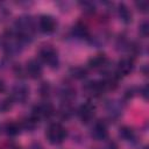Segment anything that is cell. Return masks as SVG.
Masks as SVG:
<instances>
[{"mask_svg":"<svg viewBox=\"0 0 149 149\" xmlns=\"http://www.w3.org/2000/svg\"><path fill=\"white\" fill-rule=\"evenodd\" d=\"M93 115H94V106L92 104L86 102V104L80 106V108H79V116H80L83 122L91 121Z\"/></svg>","mask_w":149,"mask_h":149,"instance_id":"7","label":"cell"},{"mask_svg":"<svg viewBox=\"0 0 149 149\" xmlns=\"http://www.w3.org/2000/svg\"><path fill=\"white\" fill-rule=\"evenodd\" d=\"M144 149H147V148H144Z\"/></svg>","mask_w":149,"mask_h":149,"instance_id":"22","label":"cell"},{"mask_svg":"<svg viewBox=\"0 0 149 149\" xmlns=\"http://www.w3.org/2000/svg\"><path fill=\"white\" fill-rule=\"evenodd\" d=\"M119 135H120L122 139L127 140V141H129V140H132V139L134 137V133H133V130H132L130 128H128V127H122V128H120Z\"/></svg>","mask_w":149,"mask_h":149,"instance_id":"15","label":"cell"},{"mask_svg":"<svg viewBox=\"0 0 149 149\" xmlns=\"http://www.w3.org/2000/svg\"><path fill=\"white\" fill-rule=\"evenodd\" d=\"M140 34L143 37H147L148 36V34H149V24H148L147 21L141 22V24H140Z\"/></svg>","mask_w":149,"mask_h":149,"instance_id":"17","label":"cell"},{"mask_svg":"<svg viewBox=\"0 0 149 149\" xmlns=\"http://www.w3.org/2000/svg\"><path fill=\"white\" fill-rule=\"evenodd\" d=\"M40 57L49 66L57 68V65H58V55H57V51H56L55 48H52L50 45H44L40 50Z\"/></svg>","mask_w":149,"mask_h":149,"instance_id":"2","label":"cell"},{"mask_svg":"<svg viewBox=\"0 0 149 149\" xmlns=\"http://www.w3.org/2000/svg\"><path fill=\"white\" fill-rule=\"evenodd\" d=\"M26 70H27V73L31 77V78H37L41 76L42 73V66L40 65V63L35 59H31L27 63V66H26Z\"/></svg>","mask_w":149,"mask_h":149,"instance_id":"9","label":"cell"},{"mask_svg":"<svg viewBox=\"0 0 149 149\" xmlns=\"http://www.w3.org/2000/svg\"><path fill=\"white\" fill-rule=\"evenodd\" d=\"M6 130H7V134L9 135H16L19 133V126L16 123H8L6 126Z\"/></svg>","mask_w":149,"mask_h":149,"instance_id":"16","label":"cell"},{"mask_svg":"<svg viewBox=\"0 0 149 149\" xmlns=\"http://www.w3.org/2000/svg\"><path fill=\"white\" fill-rule=\"evenodd\" d=\"M45 136L51 144H59L66 137V129L61 123H51L45 132Z\"/></svg>","mask_w":149,"mask_h":149,"instance_id":"1","label":"cell"},{"mask_svg":"<svg viewBox=\"0 0 149 149\" xmlns=\"http://www.w3.org/2000/svg\"><path fill=\"white\" fill-rule=\"evenodd\" d=\"M29 97V88L23 84H17L12 91V99L19 102H24Z\"/></svg>","mask_w":149,"mask_h":149,"instance_id":"3","label":"cell"},{"mask_svg":"<svg viewBox=\"0 0 149 149\" xmlns=\"http://www.w3.org/2000/svg\"><path fill=\"white\" fill-rule=\"evenodd\" d=\"M105 149H118V147H116V144L115 143H108L106 147H105Z\"/></svg>","mask_w":149,"mask_h":149,"instance_id":"19","label":"cell"},{"mask_svg":"<svg viewBox=\"0 0 149 149\" xmlns=\"http://www.w3.org/2000/svg\"><path fill=\"white\" fill-rule=\"evenodd\" d=\"M133 59L130 58H122L119 61L116 66V73L119 76H126L133 70Z\"/></svg>","mask_w":149,"mask_h":149,"instance_id":"8","label":"cell"},{"mask_svg":"<svg viewBox=\"0 0 149 149\" xmlns=\"http://www.w3.org/2000/svg\"><path fill=\"white\" fill-rule=\"evenodd\" d=\"M71 74H72V77L80 79V78H84L86 76V70L81 66H76V68L71 69Z\"/></svg>","mask_w":149,"mask_h":149,"instance_id":"14","label":"cell"},{"mask_svg":"<svg viewBox=\"0 0 149 149\" xmlns=\"http://www.w3.org/2000/svg\"><path fill=\"white\" fill-rule=\"evenodd\" d=\"M105 63H106V56L102 55V54L95 55V56H93L92 58H90V61H88L90 68H93V69L100 68V66H102Z\"/></svg>","mask_w":149,"mask_h":149,"instance_id":"11","label":"cell"},{"mask_svg":"<svg viewBox=\"0 0 149 149\" xmlns=\"http://www.w3.org/2000/svg\"><path fill=\"white\" fill-rule=\"evenodd\" d=\"M33 112H34L33 113V118L36 119V120H38L41 118H45V116H49L50 114H52L54 108H52V106L49 102H43V104L37 105L34 108Z\"/></svg>","mask_w":149,"mask_h":149,"instance_id":"4","label":"cell"},{"mask_svg":"<svg viewBox=\"0 0 149 149\" xmlns=\"http://www.w3.org/2000/svg\"><path fill=\"white\" fill-rule=\"evenodd\" d=\"M13 106V99L12 98H5L0 100V113L8 112Z\"/></svg>","mask_w":149,"mask_h":149,"instance_id":"13","label":"cell"},{"mask_svg":"<svg viewBox=\"0 0 149 149\" xmlns=\"http://www.w3.org/2000/svg\"><path fill=\"white\" fill-rule=\"evenodd\" d=\"M118 12H119V16H120V19H121L125 23H128V22L132 21V13H130V10L128 9V7H127L126 5L120 3V5H119V9H118Z\"/></svg>","mask_w":149,"mask_h":149,"instance_id":"10","label":"cell"},{"mask_svg":"<svg viewBox=\"0 0 149 149\" xmlns=\"http://www.w3.org/2000/svg\"><path fill=\"white\" fill-rule=\"evenodd\" d=\"M91 135L93 139H95L97 141H100V140H105L108 135V132H107V126L105 122L102 121H98L94 123L93 128H92V132H91Z\"/></svg>","mask_w":149,"mask_h":149,"instance_id":"5","label":"cell"},{"mask_svg":"<svg viewBox=\"0 0 149 149\" xmlns=\"http://www.w3.org/2000/svg\"><path fill=\"white\" fill-rule=\"evenodd\" d=\"M5 90V84H3V81L0 79V92H2Z\"/></svg>","mask_w":149,"mask_h":149,"instance_id":"20","label":"cell"},{"mask_svg":"<svg viewBox=\"0 0 149 149\" xmlns=\"http://www.w3.org/2000/svg\"><path fill=\"white\" fill-rule=\"evenodd\" d=\"M73 34H74L76 36H78V37H81V38H85V37L88 36V31H87L86 27L83 26V24H77V26H74V27H73Z\"/></svg>","mask_w":149,"mask_h":149,"instance_id":"12","label":"cell"},{"mask_svg":"<svg viewBox=\"0 0 149 149\" xmlns=\"http://www.w3.org/2000/svg\"><path fill=\"white\" fill-rule=\"evenodd\" d=\"M38 27L43 33H52L56 28V21L50 15H43L40 17Z\"/></svg>","mask_w":149,"mask_h":149,"instance_id":"6","label":"cell"},{"mask_svg":"<svg viewBox=\"0 0 149 149\" xmlns=\"http://www.w3.org/2000/svg\"><path fill=\"white\" fill-rule=\"evenodd\" d=\"M136 7L139 8V10H141V12H147V9H148V7H149V5H148V1H146V0H140V1H136Z\"/></svg>","mask_w":149,"mask_h":149,"instance_id":"18","label":"cell"},{"mask_svg":"<svg viewBox=\"0 0 149 149\" xmlns=\"http://www.w3.org/2000/svg\"><path fill=\"white\" fill-rule=\"evenodd\" d=\"M31 149H42V148H37V147H36V148H31Z\"/></svg>","mask_w":149,"mask_h":149,"instance_id":"21","label":"cell"}]
</instances>
